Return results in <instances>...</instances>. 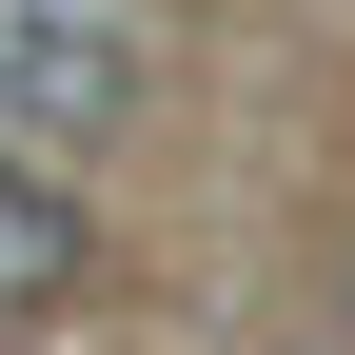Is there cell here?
I'll use <instances>...</instances> for the list:
<instances>
[{
    "label": "cell",
    "instance_id": "obj_1",
    "mask_svg": "<svg viewBox=\"0 0 355 355\" xmlns=\"http://www.w3.org/2000/svg\"><path fill=\"white\" fill-rule=\"evenodd\" d=\"M119 119H139V40H119L99 0H20V20H0V139L20 158H99Z\"/></svg>",
    "mask_w": 355,
    "mask_h": 355
},
{
    "label": "cell",
    "instance_id": "obj_2",
    "mask_svg": "<svg viewBox=\"0 0 355 355\" xmlns=\"http://www.w3.org/2000/svg\"><path fill=\"white\" fill-rule=\"evenodd\" d=\"M60 296H79V178L0 158V316H60Z\"/></svg>",
    "mask_w": 355,
    "mask_h": 355
}]
</instances>
